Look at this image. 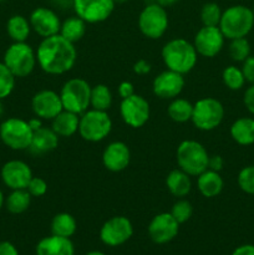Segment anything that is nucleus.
I'll return each mask as SVG.
<instances>
[{
    "mask_svg": "<svg viewBox=\"0 0 254 255\" xmlns=\"http://www.w3.org/2000/svg\"><path fill=\"white\" fill-rule=\"evenodd\" d=\"M149 104L141 95H132V96L122 99L120 104V115L127 126L132 128H139L144 126L149 120Z\"/></svg>",
    "mask_w": 254,
    "mask_h": 255,
    "instance_id": "nucleus-11",
    "label": "nucleus"
},
{
    "mask_svg": "<svg viewBox=\"0 0 254 255\" xmlns=\"http://www.w3.org/2000/svg\"><path fill=\"white\" fill-rule=\"evenodd\" d=\"M72 6L86 24H97L110 17L115 9L112 0H72Z\"/></svg>",
    "mask_w": 254,
    "mask_h": 255,
    "instance_id": "nucleus-13",
    "label": "nucleus"
},
{
    "mask_svg": "<svg viewBox=\"0 0 254 255\" xmlns=\"http://www.w3.org/2000/svg\"><path fill=\"white\" fill-rule=\"evenodd\" d=\"M179 0H156V2L158 5H161V6L163 7H168V6H172V5H174L176 2H178Z\"/></svg>",
    "mask_w": 254,
    "mask_h": 255,
    "instance_id": "nucleus-48",
    "label": "nucleus"
},
{
    "mask_svg": "<svg viewBox=\"0 0 254 255\" xmlns=\"http://www.w3.org/2000/svg\"><path fill=\"white\" fill-rule=\"evenodd\" d=\"M5 204V197H4V193H2V191L0 189V211H1V208L4 207Z\"/></svg>",
    "mask_w": 254,
    "mask_h": 255,
    "instance_id": "nucleus-49",
    "label": "nucleus"
},
{
    "mask_svg": "<svg viewBox=\"0 0 254 255\" xmlns=\"http://www.w3.org/2000/svg\"><path fill=\"white\" fill-rule=\"evenodd\" d=\"M86 255H105L102 252H97V251H92L90 252V253H87Z\"/></svg>",
    "mask_w": 254,
    "mask_h": 255,
    "instance_id": "nucleus-50",
    "label": "nucleus"
},
{
    "mask_svg": "<svg viewBox=\"0 0 254 255\" xmlns=\"http://www.w3.org/2000/svg\"><path fill=\"white\" fill-rule=\"evenodd\" d=\"M161 56L167 69L182 75L192 71L198 61L194 45L181 37L166 42L162 47Z\"/></svg>",
    "mask_w": 254,
    "mask_h": 255,
    "instance_id": "nucleus-2",
    "label": "nucleus"
},
{
    "mask_svg": "<svg viewBox=\"0 0 254 255\" xmlns=\"http://www.w3.org/2000/svg\"><path fill=\"white\" fill-rule=\"evenodd\" d=\"M179 169L191 177H197L208 169L209 154L206 147L193 139H186L179 143L176 152Z\"/></svg>",
    "mask_w": 254,
    "mask_h": 255,
    "instance_id": "nucleus-4",
    "label": "nucleus"
},
{
    "mask_svg": "<svg viewBox=\"0 0 254 255\" xmlns=\"http://www.w3.org/2000/svg\"><path fill=\"white\" fill-rule=\"evenodd\" d=\"M242 72L244 75L246 82H249L251 85L254 84V56H249L248 59L242 62Z\"/></svg>",
    "mask_w": 254,
    "mask_h": 255,
    "instance_id": "nucleus-40",
    "label": "nucleus"
},
{
    "mask_svg": "<svg viewBox=\"0 0 254 255\" xmlns=\"http://www.w3.org/2000/svg\"><path fill=\"white\" fill-rule=\"evenodd\" d=\"M184 84L183 75L167 69L154 77L152 91L161 100H173L183 91Z\"/></svg>",
    "mask_w": 254,
    "mask_h": 255,
    "instance_id": "nucleus-15",
    "label": "nucleus"
},
{
    "mask_svg": "<svg viewBox=\"0 0 254 255\" xmlns=\"http://www.w3.org/2000/svg\"><path fill=\"white\" fill-rule=\"evenodd\" d=\"M4 114V109H2V104H1V100H0V117H1V115Z\"/></svg>",
    "mask_w": 254,
    "mask_h": 255,
    "instance_id": "nucleus-52",
    "label": "nucleus"
},
{
    "mask_svg": "<svg viewBox=\"0 0 254 255\" xmlns=\"http://www.w3.org/2000/svg\"><path fill=\"white\" fill-rule=\"evenodd\" d=\"M76 59L75 44L60 34L42 39L36 50L37 65L49 75L66 74L74 67Z\"/></svg>",
    "mask_w": 254,
    "mask_h": 255,
    "instance_id": "nucleus-1",
    "label": "nucleus"
},
{
    "mask_svg": "<svg viewBox=\"0 0 254 255\" xmlns=\"http://www.w3.org/2000/svg\"><path fill=\"white\" fill-rule=\"evenodd\" d=\"M29 21L31 25V30H34L42 39L59 34L60 27H61V20L57 16L56 12L44 6L32 10Z\"/></svg>",
    "mask_w": 254,
    "mask_h": 255,
    "instance_id": "nucleus-19",
    "label": "nucleus"
},
{
    "mask_svg": "<svg viewBox=\"0 0 254 255\" xmlns=\"http://www.w3.org/2000/svg\"><path fill=\"white\" fill-rule=\"evenodd\" d=\"M222 80L223 84L226 85L227 89L232 90V91H238L246 84V79L242 72L241 67H237L234 65L227 66L222 72Z\"/></svg>",
    "mask_w": 254,
    "mask_h": 255,
    "instance_id": "nucleus-33",
    "label": "nucleus"
},
{
    "mask_svg": "<svg viewBox=\"0 0 254 255\" xmlns=\"http://www.w3.org/2000/svg\"><path fill=\"white\" fill-rule=\"evenodd\" d=\"M131 161V152L126 143L121 141H115L107 144L102 153V163L110 172H122L128 167Z\"/></svg>",
    "mask_w": 254,
    "mask_h": 255,
    "instance_id": "nucleus-20",
    "label": "nucleus"
},
{
    "mask_svg": "<svg viewBox=\"0 0 254 255\" xmlns=\"http://www.w3.org/2000/svg\"><path fill=\"white\" fill-rule=\"evenodd\" d=\"M224 182L219 172L206 169L197 176V188L206 198H214L223 191Z\"/></svg>",
    "mask_w": 254,
    "mask_h": 255,
    "instance_id": "nucleus-23",
    "label": "nucleus"
},
{
    "mask_svg": "<svg viewBox=\"0 0 254 255\" xmlns=\"http://www.w3.org/2000/svg\"><path fill=\"white\" fill-rule=\"evenodd\" d=\"M77 229L76 219L69 213H59L51 221V234L71 238Z\"/></svg>",
    "mask_w": 254,
    "mask_h": 255,
    "instance_id": "nucleus-30",
    "label": "nucleus"
},
{
    "mask_svg": "<svg viewBox=\"0 0 254 255\" xmlns=\"http://www.w3.org/2000/svg\"><path fill=\"white\" fill-rule=\"evenodd\" d=\"M253 14H254V7H253Z\"/></svg>",
    "mask_w": 254,
    "mask_h": 255,
    "instance_id": "nucleus-53",
    "label": "nucleus"
},
{
    "mask_svg": "<svg viewBox=\"0 0 254 255\" xmlns=\"http://www.w3.org/2000/svg\"><path fill=\"white\" fill-rule=\"evenodd\" d=\"M219 29L228 40L246 37L254 27L253 9L246 5H233L222 12Z\"/></svg>",
    "mask_w": 254,
    "mask_h": 255,
    "instance_id": "nucleus-3",
    "label": "nucleus"
},
{
    "mask_svg": "<svg viewBox=\"0 0 254 255\" xmlns=\"http://www.w3.org/2000/svg\"><path fill=\"white\" fill-rule=\"evenodd\" d=\"M15 79L16 77L7 69L6 65L4 62H0V100L10 96L15 87Z\"/></svg>",
    "mask_w": 254,
    "mask_h": 255,
    "instance_id": "nucleus-37",
    "label": "nucleus"
},
{
    "mask_svg": "<svg viewBox=\"0 0 254 255\" xmlns=\"http://www.w3.org/2000/svg\"><path fill=\"white\" fill-rule=\"evenodd\" d=\"M224 107L221 101L213 97H203L193 105L192 124L201 131H212L222 124Z\"/></svg>",
    "mask_w": 254,
    "mask_h": 255,
    "instance_id": "nucleus-8",
    "label": "nucleus"
},
{
    "mask_svg": "<svg viewBox=\"0 0 254 255\" xmlns=\"http://www.w3.org/2000/svg\"><path fill=\"white\" fill-rule=\"evenodd\" d=\"M232 255H254V246L252 244H244L234 249Z\"/></svg>",
    "mask_w": 254,
    "mask_h": 255,
    "instance_id": "nucleus-46",
    "label": "nucleus"
},
{
    "mask_svg": "<svg viewBox=\"0 0 254 255\" xmlns=\"http://www.w3.org/2000/svg\"><path fill=\"white\" fill-rule=\"evenodd\" d=\"M237 182L244 193L254 196V164L242 168L237 177Z\"/></svg>",
    "mask_w": 254,
    "mask_h": 255,
    "instance_id": "nucleus-38",
    "label": "nucleus"
},
{
    "mask_svg": "<svg viewBox=\"0 0 254 255\" xmlns=\"http://www.w3.org/2000/svg\"><path fill=\"white\" fill-rule=\"evenodd\" d=\"M29 126L31 127L32 131H36V129H39L40 127H42V122H41V119H39V117H35V119H31L29 120Z\"/></svg>",
    "mask_w": 254,
    "mask_h": 255,
    "instance_id": "nucleus-47",
    "label": "nucleus"
},
{
    "mask_svg": "<svg viewBox=\"0 0 254 255\" xmlns=\"http://www.w3.org/2000/svg\"><path fill=\"white\" fill-rule=\"evenodd\" d=\"M112 1H114L115 5H117V4H124V2H126L127 0H112Z\"/></svg>",
    "mask_w": 254,
    "mask_h": 255,
    "instance_id": "nucleus-51",
    "label": "nucleus"
},
{
    "mask_svg": "<svg viewBox=\"0 0 254 255\" xmlns=\"http://www.w3.org/2000/svg\"><path fill=\"white\" fill-rule=\"evenodd\" d=\"M243 102L244 106L247 107V110L254 116V84L251 85V86L246 90V92H244Z\"/></svg>",
    "mask_w": 254,
    "mask_h": 255,
    "instance_id": "nucleus-41",
    "label": "nucleus"
},
{
    "mask_svg": "<svg viewBox=\"0 0 254 255\" xmlns=\"http://www.w3.org/2000/svg\"><path fill=\"white\" fill-rule=\"evenodd\" d=\"M1 181L9 189H26L31 181L32 171L27 163L20 159H12L1 167Z\"/></svg>",
    "mask_w": 254,
    "mask_h": 255,
    "instance_id": "nucleus-17",
    "label": "nucleus"
},
{
    "mask_svg": "<svg viewBox=\"0 0 254 255\" xmlns=\"http://www.w3.org/2000/svg\"><path fill=\"white\" fill-rule=\"evenodd\" d=\"M112 105V94L109 87L104 84H99L91 87L90 106L99 111H107Z\"/></svg>",
    "mask_w": 254,
    "mask_h": 255,
    "instance_id": "nucleus-32",
    "label": "nucleus"
},
{
    "mask_svg": "<svg viewBox=\"0 0 254 255\" xmlns=\"http://www.w3.org/2000/svg\"><path fill=\"white\" fill-rule=\"evenodd\" d=\"M231 137L241 146H249L254 143V119L241 117L231 126Z\"/></svg>",
    "mask_w": 254,
    "mask_h": 255,
    "instance_id": "nucleus-26",
    "label": "nucleus"
},
{
    "mask_svg": "<svg viewBox=\"0 0 254 255\" xmlns=\"http://www.w3.org/2000/svg\"><path fill=\"white\" fill-rule=\"evenodd\" d=\"M31 109L35 116L41 120H54L64 110L60 94L52 90H41L31 99Z\"/></svg>",
    "mask_w": 254,
    "mask_h": 255,
    "instance_id": "nucleus-18",
    "label": "nucleus"
},
{
    "mask_svg": "<svg viewBox=\"0 0 254 255\" xmlns=\"http://www.w3.org/2000/svg\"><path fill=\"white\" fill-rule=\"evenodd\" d=\"M51 121V128L59 137H71L79 131L80 115L74 112L62 110Z\"/></svg>",
    "mask_w": 254,
    "mask_h": 255,
    "instance_id": "nucleus-24",
    "label": "nucleus"
},
{
    "mask_svg": "<svg viewBox=\"0 0 254 255\" xmlns=\"http://www.w3.org/2000/svg\"><path fill=\"white\" fill-rule=\"evenodd\" d=\"M138 29L143 36L151 40H157L163 36L168 29V15L166 7L157 2L144 6L139 12Z\"/></svg>",
    "mask_w": 254,
    "mask_h": 255,
    "instance_id": "nucleus-10",
    "label": "nucleus"
},
{
    "mask_svg": "<svg viewBox=\"0 0 254 255\" xmlns=\"http://www.w3.org/2000/svg\"><path fill=\"white\" fill-rule=\"evenodd\" d=\"M15 77H26L36 66V51L25 42H12L6 49L2 60Z\"/></svg>",
    "mask_w": 254,
    "mask_h": 255,
    "instance_id": "nucleus-6",
    "label": "nucleus"
},
{
    "mask_svg": "<svg viewBox=\"0 0 254 255\" xmlns=\"http://www.w3.org/2000/svg\"><path fill=\"white\" fill-rule=\"evenodd\" d=\"M181 224L171 213H159L148 224V236L156 244H166L177 237Z\"/></svg>",
    "mask_w": 254,
    "mask_h": 255,
    "instance_id": "nucleus-16",
    "label": "nucleus"
},
{
    "mask_svg": "<svg viewBox=\"0 0 254 255\" xmlns=\"http://www.w3.org/2000/svg\"><path fill=\"white\" fill-rule=\"evenodd\" d=\"M62 107L64 110L82 115L90 107L91 86L89 82L80 77L67 80L60 91Z\"/></svg>",
    "mask_w": 254,
    "mask_h": 255,
    "instance_id": "nucleus-5",
    "label": "nucleus"
},
{
    "mask_svg": "<svg viewBox=\"0 0 254 255\" xmlns=\"http://www.w3.org/2000/svg\"><path fill=\"white\" fill-rule=\"evenodd\" d=\"M0 255H19L16 247L10 242H0Z\"/></svg>",
    "mask_w": 254,
    "mask_h": 255,
    "instance_id": "nucleus-45",
    "label": "nucleus"
},
{
    "mask_svg": "<svg viewBox=\"0 0 254 255\" xmlns=\"http://www.w3.org/2000/svg\"><path fill=\"white\" fill-rule=\"evenodd\" d=\"M34 131L25 120L11 117L0 125V139L2 143L14 151L29 149Z\"/></svg>",
    "mask_w": 254,
    "mask_h": 255,
    "instance_id": "nucleus-9",
    "label": "nucleus"
},
{
    "mask_svg": "<svg viewBox=\"0 0 254 255\" xmlns=\"http://www.w3.org/2000/svg\"><path fill=\"white\" fill-rule=\"evenodd\" d=\"M224 166V161L221 156L218 154H214V156H209L208 159V169H212V171L221 172L222 168Z\"/></svg>",
    "mask_w": 254,
    "mask_h": 255,
    "instance_id": "nucleus-44",
    "label": "nucleus"
},
{
    "mask_svg": "<svg viewBox=\"0 0 254 255\" xmlns=\"http://www.w3.org/2000/svg\"><path fill=\"white\" fill-rule=\"evenodd\" d=\"M0 1H4V0H0Z\"/></svg>",
    "mask_w": 254,
    "mask_h": 255,
    "instance_id": "nucleus-54",
    "label": "nucleus"
},
{
    "mask_svg": "<svg viewBox=\"0 0 254 255\" xmlns=\"http://www.w3.org/2000/svg\"><path fill=\"white\" fill-rule=\"evenodd\" d=\"M112 129V120L107 111L87 110L80 115L79 133L87 142H100L106 138Z\"/></svg>",
    "mask_w": 254,
    "mask_h": 255,
    "instance_id": "nucleus-7",
    "label": "nucleus"
},
{
    "mask_svg": "<svg viewBox=\"0 0 254 255\" xmlns=\"http://www.w3.org/2000/svg\"><path fill=\"white\" fill-rule=\"evenodd\" d=\"M31 198L27 189H14L5 198V207L11 214H21L29 209Z\"/></svg>",
    "mask_w": 254,
    "mask_h": 255,
    "instance_id": "nucleus-29",
    "label": "nucleus"
},
{
    "mask_svg": "<svg viewBox=\"0 0 254 255\" xmlns=\"http://www.w3.org/2000/svg\"><path fill=\"white\" fill-rule=\"evenodd\" d=\"M59 34L62 37H65L67 41L75 44V42L80 41L86 34V22L77 15L76 16L67 17L66 20L61 22Z\"/></svg>",
    "mask_w": 254,
    "mask_h": 255,
    "instance_id": "nucleus-28",
    "label": "nucleus"
},
{
    "mask_svg": "<svg viewBox=\"0 0 254 255\" xmlns=\"http://www.w3.org/2000/svg\"><path fill=\"white\" fill-rule=\"evenodd\" d=\"M26 189L31 197H42L47 192V183L41 177H32Z\"/></svg>",
    "mask_w": 254,
    "mask_h": 255,
    "instance_id": "nucleus-39",
    "label": "nucleus"
},
{
    "mask_svg": "<svg viewBox=\"0 0 254 255\" xmlns=\"http://www.w3.org/2000/svg\"><path fill=\"white\" fill-rule=\"evenodd\" d=\"M57 146H59V136L55 133L51 127L47 128V127L42 126L32 133V139L29 149L31 153L40 156V154L54 151Z\"/></svg>",
    "mask_w": 254,
    "mask_h": 255,
    "instance_id": "nucleus-22",
    "label": "nucleus"
},
{
    "mask_svg": "<svg viewBox=\"0 0 254 255\" xmlns=\"http://www.w3.org/2000/svg\"><path fill=\"white\" fill-rule=\"evenodd\" d=\"M6 32L14 42H25L31 32V25L22 15H12L6 22Z\"/></svg>",
    "mask_w": 254,
    "mask_h": 255,
    "instance_id": "nucleus-27",
    "label": "nucleus"
},
{
    "mask_svg": "<svg viewBox=\"0 0 254 255\" xmlns=\"http://www.w3.org/2000/svg\"><path fill=\"white\" fill-rule=\"evenodd\" d=\"M151 64H149L147 60L144 59H139L134 62L133 65V71L134 74L137 75H147L151 72Z\"/></svg>",
    "mask_w": 254,
    "mask_h": 255,
    "instance_id": "nucleus-42",
    "label": "nucleus"
},
{
    "mask_svg": "<svg viewBox=\"0 0 254 255\" xmlns=\"http://www.w3.org/2000/svg\"><path fill=\"white\" fill-rule=\"evenodd\" d=\"M251 44L246 37L231 40L229 44V55L236 62H243L251 56Z\"/></svg>",
    "mask_w": 254,
    "mask_h": 255,
    "instance_id": "nucleus-34",
    "label": "nucleus"
},
{
    "mask_svg": "<svg viewBox=\"0 0 254 255\" xmlns=\"http://www.w3.org/2000/svg\"><path fill=\"white\" fill-rule=\"evenodd\" d=\"M167 114L172 121L184 124L191 121L193 114V105L184 99H173L167 107Z\"/></svg>",
    "mask_w": 254,
    "mask_h": 255,
    "instance_id": "nucleus-31",
    "label": "nucleus"
},
{
    "mask_svg": "<svg viewBox=\"0 0 254 255\" xmlns=\"http://www.w3.org/2000/svg\"><path fill=\"white\" fill-rule=\"evenodd\" d=\"M166 186L172 196L177 198H184L188 196L192 189L191 176L179 168L173 169L167 176Z\"/></svg>",
    "mask_w": 254,
    "mask_h": 255,
    "instance_id": "nucleus-25",
    "label": "nucleus"
},
{
    "mask_svg": "<svg viewBox=\"0 0 254 255\" xmlns=\"http://www.w3.org/2000/svg\"><path fill=\"white\" fill-rule=\"evenodd\" d=\"M169 213L173 216V218L178 222L179 224H183L191 219L193 214V207L191 202L184 198H178V201L172 206V209Z\"/></svg>",
    "mask_w": 254,
    "mask_h": 255,
    "instance_id": "nucleus-36",
    "label": "nucleus"
},
{
    "mask_svg": "<svg viewBox=\"0 0 254 255\" xmlns=\"http://www.w3.org/2000/svg\"><path fill=\"white\" fill-rule=\"evenodd\" d=\"M223 32L219 26H202L194 35L193 45L197 54L203 57H214L222 51L224 46Z\"/></svg>",
    "mask_w": 254,
    "mask_h": 255,
    "instance_id": "nucleus-14",
    "label": "nucleus"
},
{
    "mask_svg": "<svg viewBox=\"0 0 254 255\" xmlns=\"http://www.w3.org/2000/svg\"><path fill=\"white\" fill-rule=\"evenodd\" d=\"M221 6L216 2H207L202 6L201 21L204 26H218L222 17Z\"/></svg>",
    "mask_w": 254,
    "mask_h": 255,
    "instance_id": "nucleus-35",
    "label": "nucleus"
},
{
    "mask_svg": "<svg viewBox=\"0 0 254 255\" xmlns=\"http://www.w3.org/2000/svg\"><path fill=\"white\" fill-rule=\"evenodd\" d=\"M36 255H75V248L70 238L51 234L37 243Z\"/></svg>",
    "mask_w": 254,
    "mask_h": 255,
    "instance_id": "nucleus-21",
    "label": "nucleus"
},
{
    "mask_svg": "<svg viewBox=\"0 0 254 255\" xmlns=\"http://www.w3.org/2000/svg\"><path fill=\"white\" fill-rule=\"evenodd\" d=\"M133 234V226L131 221L124 216L110 218L102 224L100 229V239L109 247H120L129 241Z\"/></svg>",
    "mask_w": 254,
    "mask_h": 255,
    "instance_id": "nucleus-12",
    "label": "nucleus"
},
{
    "mask_svg": "<svg viewBox=\"0 0 254 255\" xmlns=\"http://www.w3.org/2000/svg\"><path fill=\"white\" fill-rule=\"evenodd\" d=\"M119 95L121 99H126V97L134 95V87L129 81H122L119 85Z\"/></svg>",
    "mask_w": 254,
    "mask_h": 255,
    "instance_id": "nucleus-43",
    "label": "nucleus"
}]
</instances>
